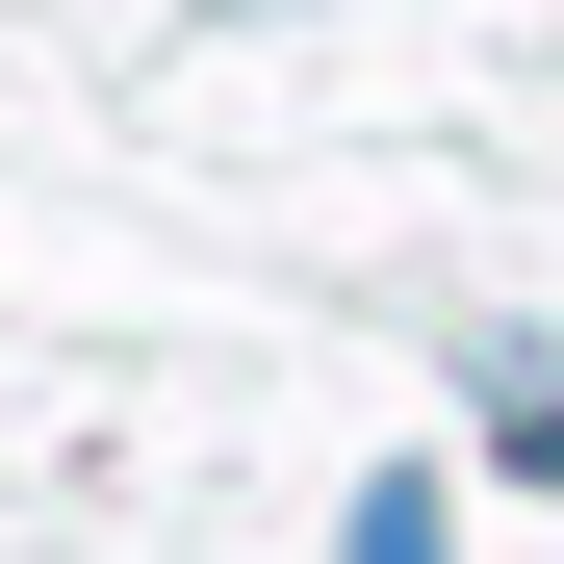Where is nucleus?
I'll return each instance as SVG.
<instances>
[{"instance_id":"2","label":"nucleus","mask_w":564,"mask_h":564,"mask_svg":"<svg viewBox=\"0 0 564 564\" xmlns=\"http://www.w3.org/2000/svg\"><path fill=\"white\" fill-rule=\"evenodd\" d=\"M334 564H462V539H436V488H411V462H386V488L334 513Z\"/></svg>"},{"instance_id":"1","label":"nucleus","mask_w":564,"mask_h":564,"mask_svg":"<svg viewBox=\"0 0 564 564\" xmlns=\"http://www.w3.org/2000/svg\"><path fill=\"white\" fill-rule=\"evenodd\" d=\"M488 436H513L539 488H564V359H539V334H488Z\"/></svg>"}]
</instances>
